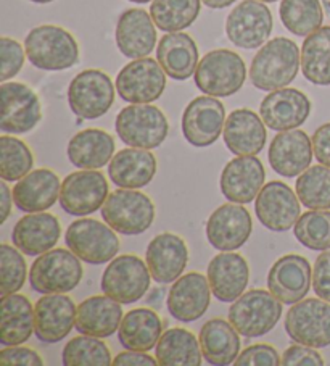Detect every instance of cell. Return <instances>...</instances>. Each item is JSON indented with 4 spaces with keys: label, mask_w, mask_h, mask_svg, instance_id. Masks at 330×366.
Returning <instances> with one entry per match:
<instances>
[{
    "label": "cell",
    "mask_w": 330,
    "mask_h": 366,
    "mask_svg": "<svg viewBox=\"0 0 330 366\" xmlns=\"http://www.w3.org/2000/svg\"><path fill=\"white\" fill-rule=\"evenodd\" d=\"M300 66L301 52L296 44L287 37H276L253 56L250 79L259 91H277L296 78Z\"/></svg>",
    "instance_id": "6da1fadb"
},
{
    "label": "cell",
    "mask_w": 330,
    "mask_h": 366,
    "mask_svg": "<svg viewBox=\"0 0 330 366\" xmlns=\"http://www.w3.org/2000/svg\"><path fill=\"white\" fill-rule=\"evenodd\" d=\"M26 56L39 69L61 71L79 61V46L71 33L55 24H42L29 31L24 41Z\"/></svg>",
    "instance_id": "7a4b0ae2"
},
{
    "label": "cell",
    "mask_w": 330,
    "mask_h": 366,
    "mask_svg": "<svg viewBox=\"0 0 330 366\" xmlns=\"http://www.w3.org/2000/svg\"><path fill=\"white\" fill-rule=\"evenodd\" d=\"M246 66L242 56L227 49L208 52L195 71V84L205 96L231 97L242 89Z\"/></svg>",
    "instance_id": "3957f363"
},
{
    "label": "cell",
    "mask_w": 330,
    "mask_h": 366,
    "mask_svg": "<svg viewBox=\"0 0 330 366\" xmlns=\"http://www.w3.org/2000/svg\"><path fill=\"white\" fill-rule=\"evenodd\" d=\"M81 258L71 250L52 249L36 258L29 271V282L39 294H66L82 280Z\"/></svg>",
    "instance_id": "277c9868"
},
{
    "label": "cell",
    "mask_w": 330,
    "mask_h": 366,
    "mask_svg": "<svg viewBox=\"0 0 330 366\" xmlns=\"http://www.w3.org/2000/svg\"><path fill=\"white\" fill-rule=\"evenodd\" d=\"M155 213L149 195L123 187L108 195L101 207L105 223L124 236H137L147 231L154 224Z\"/></svg>",
    "instance_id": "5b68a950"
},
{
    "label": "cell",
    "mask_w": 330,
    "mask_h": 366,
    "mask_svg": "<svg viewBox=\"0 0 330 366\" xmlns=\"http://www.w3.org/2000/svg\"><path fill=\"white\" fill-rule=\"evenodd\" d=\"M282 317V302L269 290L244 292L229 308V321L245 337H259L274 330Z\"/></svg>",
    "instance_id": "8992f818"
},
{
    "label": "cell",
    "mask_w": 330,
    "mask_h": 366,
    "mask_svg": "<svg viewBox=\"0 0 330 366\" xmlns=\"http://www.w3.org/2000/svg\"><path fill=\"white\" fill-rule=\"evenodd\" d=\"M115 128L126 145L150 150L161 145L168 137L169 123L158 107L134 104L118 113Z\"/></svg>",
    "instance_id": "52a82bcc"
},
{
    "label": "cell",
    "mask_w": 330,
    "mask_h": 366,
    "mask_svg": "<svg viewBox=\"0 0 330 366\" xmlns=\"http://www.w3.org/2000/svg\"><path fill=\"white\" fill-rule=\"evenodd\" d=\"M151 273L147 262L137 255H119L108 264L101 276V290L119 304H134L150 287Z\"/></svg>",
    "instance_id": "ba28073f"
},
{
    "label": "cell",
    "mask_w": 330,
    "mask_h": 366,
    "mask_svg": "<svg viewBox=\"0 0 330 366\" xmlns=\"http://www.w3.org/2000/svg\"><path fill=\"white\" fill-rule=\"evenodd\" d=\"M65 241L68 249L89 264L111 262L119 252L115 229L92 218H82L69 224Z\"/></svg>",
    "instance_id": "9c48e42d"
},
{
    "label": "cell",
    "mask_w": 330,
    "mask_h": 366,
    "mask_svg": "<svg viewBox=\"0 0 330 366\" xmlns=\"http://www.w3.org/2000/svg\"><path fill=\"white\" fill-rule=\"evenodd\" d=\"M285 331L296 344L324 349L330 345V302L306 299L285 315Z\"/></svg>",
    "instance_id": "30bf717a"
},
{
    "label": "cell",
    "mask_w": 330,
    "mask_h": 366,
    "mask_svg": "<svg viewBox=\"0 0 330 366\" xmlns=\"http://www.w3.org/2000/svg\"><path fill=\"white\" fill-rule=\"evenodd\" d=\"M115 102V86L106 73L100 69H86L79 73L68 87V104L81 119L104 117Z\"/></svg>",
    "instance_id": "8fae6325"
},
{
    "label": "cell",
    "mask_w": 330,
    "mask_h": 366,
    "mask_svg": "<svg viewBox=\"0 0 330 366\" xmlns=\"http://www.w3.org/2000/svg\"><path fill=\"white\" fill-rule=\"evenodd\" d=\"M166 87V73L158 60L137 59L126 65L116 78V92L124 102L150 104L161 97Z\"/></svg>",
    "instance_id": "7c38bea8"
},
{
    "label": "cell",
    "mask_w": 330,
    "mask_h": 366,
    "mask_svg": "<svg viewBox=\"0 0 330 366\" xmlns=\"http://www.w3.org/2000/svg\"><path fill=\"white\" fill-rule=\"evenodd\" d=\"M272 14L259 0H244L234 9L226 21L229 41L240 49H258L272 33Z\"/></svg>",
    "instance_id": "4fadbf2b"
},
{
    "label": "cell",
    "mask_w": 330,
    "mask_h": 366,
    "mask_svg": "<svg viewBox=\"0 0 330 366\" xmlns=\"http://www.w3.org/2000/svg\"><path fill=\"white\" fill-rule=\"evenodd\" d=\"M108 199V182L97 169L71 173L61 184L60 204L73 217H86L104 207Z\"/></svg>",
    "instance_id": "5bb4252c"
},
{
    "label": "cell",
    "mask_w": 330,
    "mask_h": 366,
    "mask_svg": "<svg viewBox=\"0 0 330 366\" xmlns=\"http://www.w3.org/2000/svg\"><path fill=\"white\" fill-rule=\"evenodd\" d=\"M226 124V109L221 100L200 96L190 102L182 115V134L194 147H208L218 141Z\"/></svg>",
    "instance_id": "9a60e30c"
},
{
    "label": "cell",
    "mask_w": 330,
    "mask_h": 366,
    "mask_svg": "<svg viewBox=\"0 0 330 366\" xmlns=\"http://www.w3.org/2000/svg\"><path fill=\"white\" fill-rule=\"evenodd\" d=\"M2 122L0 129L9 134H24L42 119V107L37 94L23 83H2Z\"/></svg>",
    "instance_id": "2e32d148"
},
{
    "label": "cell",
    "mask_w": 330,
    "mask_h": 366,
    "mask_svg": "<svg viewBox=\"0 0 330 366\" xmlns=\"http://www.w3.org/2000/svg\"><path fill=\"white\" fill-rule=\"evenodd\" d=\"M300 199L295 191L281 181H271L259 191L255 212L263 226L282 232L290 229L300 218Z\"/></svg>",
    "instance_id": "e0dca14e"
},
{
    "label": "cell",
    "mask_w": 330,
    "mask_h": 366,
    "mask_svg": "<svg viewBox=\"0 0 330 366\" xmlns=\"http://www.w3.org/2000/svg\"><path fill=\"white\" fill-rule=\"evenodd\" d=\"M311 281L313 268L306 258L296 254L279 258L268 274L269 290L285 305H294L306 297Z\"/></svg>",
    "instance_id": "ac0fdd59"
},
{
    "label": "cell",
    "mask_w": 330,
    "mask_h": 366,
    "mask_svg": "<svg viewBox=\"0 0 330 366\" xmlns=\"http://www.w3.org/2000/svg\"><path fill=\"white\" fill-rule=\"evenodd\" d=\"M311 100L306 94L282 87V89L271 91L263 99L259 107V117L264 124L274 131L296 129L311 115Z\"/></svg>",
    "instance_id": "d6986e66"
},
{
    "label": "cell",
    "mask_w": 330,
    "mask_h": 366,
    "mask_svg": "<svg viewBox=\"0 0 330 366\" xmlns=\"http://www.w3.org/2000/svg\"><path fill=\"white\" fill-rule=\"evenodd\" d=\"M253 222L250 212L242 205L226 204L211 213L206 223L208 242L221 252L242 247L251 234Z\"/></svg>",
    "instance_id": "ffe728a7"
},
{
    "label": "cell",
    "mask_w": 330,
    "mask_h": 366,
    "mask_svg": "<svg viewBox=\"0 0 330 366\" xmlns=\"http://www.w3.org/2000/svg\"><path fill=\"white\" fill-rule=\"evenodd\" d=\"M314 149L306 132L301 129L281 131L269 147L271 168L284 178H295L309 168Z\"/></svg>",
    "instance_id": "44dd1931"
},
{
    "label": "cell",
    "mask_w": 330,
    "mask_h": 366,
    "mask_svg": "<svg viewBox=\"0 0 330 366\" xmlns=\"http://www.w3.org/2000/svg\"><path fill=\"white\" fill-rule=\"evenodd\" d=\"M76 308L65 294H47L36 302V336L41 342L56 344L65 339L76 326Z\"/></svg>",
    "instance_id": "7402d4cb"
},
{
    "label": "cell",
    "mask_w": 330,
    "mask_h": 366,
    "mask_svg": "<svg viewBox=\"0 0 330 366\" xmlns=\"http://www.w3.org/2000/svg\"><path fill=\"white\" fill-rule=\"evenodd\" d=\"M266 172L255 155H239L221 174V192L234 204H250L263 189Z\"/></svg>",
    "instance_id": "603a6c76"
},
{
    "label": "cell",
    "mask_w": 330,
    "mask_h": 366,
    "mask_svg": "<svg viewBox=\"0 0 330 366\" xmlns=\"http://www.w3.org/2000/svg\"><path fill=\"white\" fill-rule=\"evenodd\" d=\"M209 281L200 273H187L176 280L168 294V312L182 323H192L206 313L211 300Z\"/></svg>",
    "instance_id": "cb8c5ba5"
},
{
    "label": "cell",
    "mask_w": 330,
    "mask_h": 366,
    "mask_svg": "<svg viewBox=\"0 0 330 366\" xmlns=\"http://www.w3.org/2000/svg\"><path fill=\"white\" fill-rule=\"evenodd\" d=\"M151 15L142 9H129L116 23V46L124 56L137 60L149 56L156 44V29Z\"/></svg>",
    "instance_id": "d4e9b609"
},
{
    "label": "cell",
    "mask_w": 330,
    "mask_h": 366,
    "mask_svg": "<svg viewBox=\"0 0 330 366\" xmlns=\"http://www.w3.org/2000/svg\"><path fill=\"white\" fill-rule=\"evenodd\" d=\"M145 262L156 282L169 284L179 280L187 267V245L182 237L171 232H163L150 241Z\"/></svg>",
    "instance_id": "484cf974"
},
{
    "label": "cell",
    "mask_w": 330,
    "mask_h": 366,
    "mask_svg": "<svg viewBox=\"0 0 330 366\" xmlns=\"http://www.w3.org/2000/svg\"><path fill=\"white\" fill-rule=\"evenodd\" d=\"M249 280V263L242 255L234 252L216 255L208 264L209 287L219 302H236L245 292Z\"/></svg>",
    "instance_id": "4316f807"
},
{
    "label": "cell",
    "mask_w": 330,
    "mask_h": 366,
    "mask_svg": "<svg viewBox=\"0 0 330 366\" xmlns=\"http://www.w3.org/2000/svg\"><path fill=\"white\" fill-rule=\"evenodd\" d=\"M61 236V226L50 213H29L15 224L11 232L14 245L29 257H39L52 250Z\"/></svg>",
    "instance_id": "83f0119b"
},
{
    "label": "cell",
    "mask_w": 330,
    "mask_h": 366,
    "mask_svg": "<svg viewBox=\"0 0 330 366\" xmlns=\"http://www.w3.org/2000/svg\"><path fill=\"white\" fill-rule=\"evenodd\" d=\"M61 192L59 174L52 169L39 168L16 182L14 202L24 213L46 212L55 205Z\"/></svg>",
    "instance_id": "f1b7e54d"
},
{
    "label": "cell",
    "mask_w": 330,
    "mask_h": 366,
    "mask_svg": "<svg viewBox=\"0 0 330 366\" xmlns=\"http://www.w3.org/2000/svg\"><path fill=\"white\" fill-rule=\"evenodd\" d=\"M123 321V308L119 302L108 295H94L78 307L76 330L86 336L105 339L115 334Z\"/></svg>",
    "instance_id": "f546056e"
},
{
    "label": "cell",
    "mask_w": 330,
    "mask_h": 366,
    "mask_svg": "<svg viewBox=\"0 0 330 366\" xmlns=\"http://www.w3.org/2000/svg\"><path fill=\"white\" fill-rule=\"evenodd\" d=\"M266 124L249 109L234 110L226 119L224 142L236 155H256L266 144Z\"/></svg>",
    "instance_id": "4dcf8cb0"
},
{
    "label": "cell",
    "mask_w": 330,
    "mask_h": 366,
    "mask_svg": "<svg viewBox=\"0 0 330 366\" xmlns=\"http://www.w3.org/2000/svg\"><path fill=\"white\" fill-rule=\"evenodd\" d=\"M156 60L164 73L176 81H186L199 66V49L186 33H166L156 47Z\"/></svg>",
    "instance_id": "1f68e13d"
},
{
    "label": "cell",
    "mask_w": 330,
    "mask_h": 366,
    "mask_svg": "<svg viewBox=\"0 0 330 366\" xmlns=\"http://www.w3.org/2000/svg\"><path fill=\"white\" fill-rule=\"evenodd\" d=\"M108 174L118 187L141 189L155 178L156 159L149 149H123L111 159Z\"/></svg>",
    "instance_id": "d6a6232c"
},
{
    "label": "cell",
    "mask_w": 330,
    "mask_h": 366,
    "mask_svg": "<svg viewBox=\"0 0 330 366\" xmlns=\"http://www.w3.org/2000/svg\"><path fill=\"white\" fill-rule=\"evenodd\" d=\"M0 344L21 345L36 332L34 307L21 294L2 295L0 300Z\"/></svg>",
    "instance_id": "836d02e7"
},
{
    "label": "cell",
    "mask_w": 330,
    "mask_h": 366,
    "mask_svg": "<svg viewBox=\"0 0 330 366\" xmlns=\"http://www.w3.org/2000/svg\"><path fill=\"white\" fill-rule=\"evenodd\" d=\"M115 152V139L106 131L84 129L71 137L68 144V159L76 168L99 169L108 165Z\"/></svg>",
    "instance_id": "e575fe53"
},
{
    "label": "cell",
    "mask_w": 330,
    "mask_h": 366,
    "mask_svg": "<svg viewBox=\"0 0 330 366\" xmlns=\"http://www.w3.org/2000/svg\"><path fill=\"white\" fill-rule=\"evenodd\" d=\"M163 336V321L155 310L134 308L126 313L118 330L119 342L126 350L149 352Z\"/></svg>",
    "instance_id": "d590c367"
},
{
    "label": "cell",
    "mask_w": 330,
    "mask_h": 366,
    "mask_svg": "<svg viewBox=\"0 0 330 366\" xmlns=\"http://www.w3.org/2000/svg\"><path fill=\"white\" fill-rule=\"evenodd\" d=\"M200 345L208 363L216 366L236 363L240 352L239 331L231 321L213 318L201 327Z\"/></svg>",
    "instance_id": "8d00e7d4"
},
{
    "label": "cell",
    "mask_w": 330,
    "mask_h": 366,
    "mask_svg": "<svg viewBox=\"0 0 330 366\" xmlns=\"http://www.w3.org/2000/svg\"><path fill=\"white\" fill-rule=\"evenodd\" d=\"M201 357L200 342L192 332L182 327L163 332L155 347V358L163 366H200Z\"/></svg>",
    "instance_id": "74e56055"
},
{
    "label": "cell",
    "mask_w": 330,
    "mask_h": 366,
    "mask_svg": "<svg viewBox=\"0 0 330 366\" xmlns=\"http://www.w3.org/2000/svg\"><path fill=\"white\" fill-rule=\"evenodd\" d=\"M301 71L309 83L330 86V26H321L304 39Z\"/></svg>",
    "instance_id": "f35d334b"
},
{
    "label": "cell",
    "mask_w": 330,
    "mask_h": 366,
    "mask_svg": "<svg viewBox=\"0 0 330 366\" xmlns=\"http://www.w3.org/2000/svg\"><path fill=\"white\" fill-rule=\"evenodd\" d=\"M200 14V0H154L150 15L158 29L177 33L189 28Z\"/></svg>",
    "instance_id": "ab89813d"
},
{
    "label": "cell",
    "mask_w": 330,
    "mask_h": 366,
    "mask_svg": "<svg viewBox=\"0 0 330 366\" xmlns=\"http://www.w3.org/2000/svg\"><path fill=\"white\" fill-rule=\"evenodd\" d=\"M281 20L291 34L308 37L322 26L324 10L319 0H282Z\"/></svg>",
    "instance_id": "60d3db41"
},
{
    "label": "cell",
    "mask_w": 330,
    "mask_h": 366,
    "mask_svg": "<svg viewBox=\"0 0 330 366\" xmlns=\"http://www.w3.org/2000/svg\"><path fill=\"white\" fill-rule=\"evenodd\" d=\"M296 195L301 205L309 210L330 208V168L326 165L309 167L296 179Z\"/></svg>",
    "instance_id": "b9f144b4"
},
{
    "label": "cell",
    "mask_w": 330,
    "mask_h": 366,
    "mask_svg": "<svg viewBox=\"0 0 330 366\" xmlns=\"http://www.w3.org/2000/svg\"><path fill=\"white\" fill-rule=\"evenodd\" d=\"M34 157L29 145L14 136L0 137V176L4 181H20L31 173Z\"/></svg>",
    "instance_id": "7bdbcfd3"
},
{
    "label": "cell",
    "mask_w": 330,
    "mask_h": 366,
    "mask_svg": "<svg viewBox=\"0 0 330 366\" xmlns=\"http://www.w3.org/2000/svg\"><path fill=\"white\" fill-rule=\"evenodd\" d=\"M63 365L66 366H108L113 365L111 353L99 337L78 336L63 349Z\"/></svg>",
    "instance_id": "ee69618b"
},
{
    "label": "cell",
    "mask_w": 330,
    "mask_h": 366,
    "mask_svg": "<svg viewBox=\"0 0 330 366\" xmlns=\"http://www.w3.org/2000/svg\"><path fill=\"white\" fill-rule=\"evenodd\" d=\"M294 234L298 242L309 250L324 252L330 249V212L313 210L300 214Z\"/></svg>",
    "instance_id": "f6af8a7d"
},
{
    "label": "cell",
    "mask_w": 330,
    "mask_h": 366,
    "mask_svg": "<svg viewBox=\"0 0 330 366\" xmlns=\"http://www.w3.org/2000/svg\"><path fill=\"white\" fill-rule=\"evenodd\" d=\"M20 252L9 244L0 245V292L2 295L18 292L26 281L28 267Z\"/></svg>",
    "instance_id": "bcb514c9"
},
{
    "label": "cell",
    "mask_w": 330,
    "mask_h": 366,
    "mask_svg": "<svg viewBox=\"0 0 330 366\" xmlns=\"http://www.w3.org/2000/svg\"><path fill=\"white\" fill-rule=\"evenodd\" d=\"M0 61H2V66H0V81L7 83L9 79L15 78L23 68L24 50L21 44L4 36L0 39Z\"/></svg>",
    "instance_id": "7dc6e473"
},
{
    "label": "cell",
    "mask_w": 330,
    "mask_h": 366,
    "mask_svg": "<svg viewBox=\"0 0 330 366\" xmlns=\"http://www.w3.org/2000/svg\"><path fill=\"white\" fill-rule=\"evenodd\" d=\"M282 357L279 355L274 347L268 344H255L246 349L237 357V366H277L281 365Z\"/></svg>",
    "instance_id": "c3c4849f"
},
{
    "label": "cell",
    "mask_w": 330,
    "mask_h": 366,
    "mask_svg": "<svg viewBox=\"0 0 330 366\" xmlns=\"http://www.w3.org/2000/svg\"><path fill=\"white\" fill-rule=\"evenodd\" d=\"M313 289L317 297L330 302V249L324 250L314 263Z\"/></svg>",
    "instance_id": "681fc988"
},
{
    "label": "cell",
    "mask_w": 330,
    "mask_h": 366,
    "mask_svg": "<svg viewBox=\"0 0 330 366\" xmlns=\"http://www.w3.org/2000/svg\"><path fill=\"white\" fill-rule=\"evenodd\" d=\"M0 365H23V366H41L44 365V360L37 352L28 347H5L0 352Z\"/></svg>",
    "instance_id": "f907efd6"
},
{
    "label": "cell",
    "mask_w": 330,
    "mask_h": 366,
    "mask_svg": "<svg viewBox=\"0 0 330 366\" xmlns=\"http://www.w3.org/2000/svg\"><path fill=\"white\" fill-rule=\"evenodd\" d=\"M281 365H284V366H295V365L322 366L324 360L319 353L313 349V347L298 344V345L289 347V349L284 352Z\"/></svg>",
    "instance_id": "816d5d0a"
},
{
    "label": "cell",
    "mask_w": 330,
    "mask_h": 366,
    "mask_svg": "<svg viewBox=\"0 0 330 366\" xmlns=\"http://www.w3.org/2000/svg\"><path fill=\"white\" fill-rule=\"evenodd\" d=\"M313 141L314 157L321 165L330 168V123L319 126L311 137Z\"/></svg>",
    "instance_id": "f5cc1de1"
},
{
    "label": "cell",
    "mask_w": 330,
    "mask_h": 366,
    "mask_svg": "<svg viewBox=\"0 0 330 366\" xmlns=\"http://www.w3.org/2000/svg\"><path fill=\"white\" fill-rule=\"evenodd\" d=\"M113 365L115 366H155L158 365V360L147 355L145 352L139 350H126L118 353L113 358Z\"/></svg>",
    "instance_id": "db71d44e"
},
{
    "label": "cell",
    "mask_w": 330,
    "mask_h": 366,
    "mask_svg": "<svg viewBox=\"0 0 330 366\" xmlns=\"http://www.w3.org/2000/svg\"><path fill=\"white\" fill-rule=\"evenodd\" d=\"M0 197H2V204H0V208H2V214H0V223H5L10 217V210H11V204H14V191H10V187L7 186V181L0 182Z\"/></svg>",
    "instance_id": "11a10c76"
},
{
    "label": "cell",
    "mask_w": 330,
    "mask_h": 366,
    "mask_svg": "<svg viewBox=\"0 0 330 366\" xmlns=\"http://www.w3.org/2000/svg\"><path fill=\"white\" fill-rule=\"evenodd\" d=\"M203 4L206 5L209 9H214V10H221V9H226V7H231V5L236 2V0H201Z\"/></svg>",
    "instance_id": "9f6ffc18"
},
{
    "label": "cell",
    "mask_w": 330,
    "mask_h": 366,
    "mask_svg": "<svg viewBox=\"0 0 330 366\" xmlns=\"http://www.w3.org/2000/svg\"><path fill=\"white\" fill-rule=\"evenodd\" d=\"M164 295V290L163 289H154L150 292V297H149V304H154V302L156 300V304H158V300H160L161 297Z\"/></svg>",
    "instance_id": "6f0895ef"
},
{
    "label": "cell",
    "mask_w": 330,
    "mask_h": 366,
    "mask_svg": "<svg viewBox=\"0 0 330 366\" xmlns=\"http://www.w3.org/2000/svg\"><path fill=\"white\" fill-rule=\"evenodd\" d=\"M31 2H34V4H50V2H54V0H31Z\"/></svg>",
    "instance_id": "680465c9"
},
{
    "label": "cell",
    "mask_w": 330,
    "mask_h": 366,
    "mask_svg": "<svg viewBox=\"0 0 330 366\" xmlns=\"http://www.w3.org/2000/svg\"><path fill=\"white\" fill-rule=\"evenodd\" d=\"M129 2H134V4H149L151 0H129Z\"/></svg>",
    "instance_id": "91938a15"
},
{
    "label": "cell",
    "mask_w": 330,
    "mask_h": 366,
    "mask_svg": "<svg viewBox=\"0 0 330 366\" xmlns=\"http://www.w3.org/2000/svg\"><path fill=\"white\" fill-rule=\"evenodd\" d=\"M259 2H271L272 4V2H277V0H259Z\"/></svg>",
    "instance_id": "94428289"
}]
</instances>
